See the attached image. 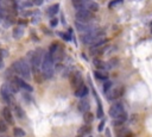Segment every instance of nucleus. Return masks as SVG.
<instances>
[{"mask_svg":"<svg viewBox=\"0 0 152 137\" xmlns=\"http://www.w3.org/2000/svg\"><path fill=\"white\" fill-rule=\"evenodd\" d=\"M75 18H76L77 22L83 23V24H87L90 20H93L94 16H93V13L90 12V11H88L87 9H84V10H81V11H76Z\"/></svg>","mask_w":152,"mask_h":137,"instance_id":"20e7f679","label":"nucleus"},{"mask_svg":"<svg viewBox=\"0 0 152 137\" xmlns=\"http://www.w3.org/2000/svg\"><path fill=\"white\" fill-rule=\"evenodd\" d=\"M23 35H24V29H23L21 26H16L14 29H13V38L19 39Z\"/></svg>","mask_w":152,"mask_h":137,"instance_id":"a211bd4d","label":"nucleus"},{"mask_svg":"<svg viewBox=\"0 0 152 137\" xmlns=\"http://www.w3.org/2000/svg\"><path fill=\"white\" fill-rule=\"evenodd\" d=\"M112 86H113V82H112V81H109V80L105 81V84H103V86H102L103 93H107L109 90H112Z\"/></svg>","mask_w":152,"mask_h":137,"instance_id":"a878e982","label":"nucleus"},{"mask_svg":"<svg viewBox=\"0 0 152 137\" xmlns=\"http://www.w3.org/2000/svg\"><path fill=\"white\" fill-rule=\"evenodd\" d=\"M6 87H7V90H9L12 94H16V93L19 91V86L16 84L14 81H9L7 84H6Z\"/></svg>","mask_w":152,"mask_h":137,"instance_id":"2eb2a0df","label":"nucleus"},{"mask_svg":"<svg viewBox=\"0 0 152 137\" xmlns=\"http://www.w3.org/2000/svg\"><path fill=\"white\" fill-rule=\"evenodd\" d=\"M77 137H83V136H77Z\"/></svg>","mask_w":152,"mask_h":137,"instance_id":"58836bf2","label":"nucleus"},{"mask_svg":"<svg viewBox=\"0 0 152 137\" xmlns=\"http://www.w3.org/2000/svg\"><path fill=\"white\" fill-rule=\"evenodd\" d=\"M93 63H94V66H95L99 70H105V69H106V63H105L103 61L99 60V59H94Z\"/></svg>","mask_w":152,"mask_h":137,"instance_id":"4be33fe9","label":"nucleus"},{"mask_svg":"<svg viewBox=\"0 0 152 137\" xmlns=\"http://www.w3.org/2000/svg\"><path fill=\"white\" fill-rule=\"evenodd\" d=\"M41 52H42V50H36L34 52L32 51L29 52V55H30V63H31V66H32L34 70L36 72V74H37L38 68L42 66V61H43V55Z\"/></svg>","mask_w":152,"mask_h":137,"instance_id":"7ed1b4c3","label":"nucleus"},{"mask_svg":"<svg viewBox=\"0 0 152 137\" xmlns=\"http://www.w3.org/2000/svg\"><path fill=\"white\" fill-rule=\"evenodd\" d=\"M73 6L76 11H81L86 9V4H84V0H71Z\"/></svg>","mask_w":152,"mask_h":137,"instance_id":"4468645a","label":"nucleus"},{"mask_svg":"<svg viewBox=\"0 0 152 137\" xmlns=\"http://www.w3.org/2000/svg\"><path fill=\"white\" fill-rule=\"evenodd\" d=\"M34 5V3H31V1H25V3H23V6H25V7H31Z\"/></svg>","mask_w":152,"mask_h":137,"instance_id":"f704fd0d","label":"nucleus"},{"mask_svg":"<svg viewBox=\"0 0 152 137\" xmlns=\"http://www.w3.org/2000/svg\"><path fill=\"white\" fill-rule=\"evenodd\" d=\"M0 22H1V18H0Z\"/></svg>","mask_w":152,"mask_h":137,"instance_id":"a19ab883","label":"nucleus"},{"mask_svg":"<svg viewBox=\"0 0 152 137\" xmlns=\"http://www.w3.org/2000/svg\"><path fill=\"white\" fill-rule=\"evenodd\" d=\"M7 131V123L5 121H0V133Z\"/></svg>","mask_w":152,"mask_h":137,"instance_id":"cd10ccee","label":"nucleus"},{"mask_svg":"<svg viewBox=\"0 0 152 137\" xmlns=\"http://www.w3.org/2000/svg\"><path fill=\"white\" fill-rule=\"evenodd\" d=\"M151 26H152V23H151Z\"/></svg>","mask_w":152,"mask_h":137,"instance_id":"79ce46f5","label":"nucleus"},{"mask_svg":"<svg viewBox=\"0 0 152 137\" xmlns=\"http://www.w3.org/2000/svg\"><path fill=\"white\" fill-rule=\"evenodd\" d=\"M127 119H128V115L125 111L124 113H121L119 117H116V118L113 119V125L114 126H121V125H124L127 122Z\"/></svg>","mask_w":152,"mask_h":137,"instance_id":"9d476101","label":"nucleus"},{"mask_svg":"<svg viewBox=\"0 0 152 137\" xmlns=\"http://www.w3.org/2000/svg\"><path fill=\"white\" fill-rule=\"evenodd\" d=\"M12 69L16 74L20 75L21 79H26L29 80L30 77H31V69H30V66L29 63L25 61V60H18L16 62H13L12 65Z\"/></svg>","mask_w":152,"mask_h":137,"instance_id":"f03ea898","label":"nucleus"},{"mask_svg":"<svg viewBox=\"0 0 152 137\" xmlns=\"http://www.w3.org/2000/svg\"><path fill=\"white\" fill-rule=\"evenodd\" d=\"M86 9L90 12H98L99 11V4L98 3H93V1H89L87 5H86Z\"/></svg>","mask_w":152,"mask_h":137,"instance_id":"6ab92c4d","label":"nucleus"},{"mask_svg":"<svg viewBox=\"0 0 152 137\" xmlns=\"http://www.w3.org/2000/svg\"><path fill=\"white\" fill-rule=\"evenodd\" d=\"M61 35H62V37H63L64 39H67V41H70V39H71V36H70L69 34H61Z\"/></svg>","mask_w":152,"mask_h":137,"instance_id":"72a5a7b5","label":"nucleus"},{"mask_svg":"<svg viewBox=\"0 0 152 137\" xmlns=\"http://www.w3.org/2000/svg\"><path fill=\"white\" fill-rule=\"evenodd\" d=\"M125 137H134V136H133V133H132L131 131H128V132L126 133V136H125Z\"/></svg>","mask_w":152,"mask_h":137,"instance_id":"e433bc0d","label":"nucleus"},{"mask_svg":"<svg viewBox=\"0 0 152 137\" xmlns=\"http://www.w3.org/2000/svg\"><path fill=\"white\" fill-rule=\"evenodd\" d=\"M14 1H16V0H14Z\"/></svg>","mask_w":152,"mask_h":137,"instance_id":"c03bdc74","label":"nucleus"},{"mask_svg":"<svg viewBox=\"0 0 152 137\" xmlns=\"http://www.w3.org/2000/svg\"><path fill=\"white\" fill-rule=\"evenodd\" d=\"M88 93H89V88H88V86L82 85V86H80L78 88H76V90H75L74 95H75V97H77V98H84V97H87V95H88Z\"/></svg>","mask_w":152,"mask_h":137,"instance_id":"f8f14e48","label":"nucleus"},{"mask_svg":"<svg viewBox=\"0 0 152 137\" xmlns=\"http://www.w3.org/2000/svg\"><path fill=\"white\" fill-rule=\"evenodd\" d=\"M105 124H106V118H102V119H101V122H100V124H99V126H98L99 131H103Z\"/></svg>","mask_w":152,"mask_h":137,"instance_id":"c756f323","label":"nucleus"},{"mask_svg":"<svg viewBox=\"0 0 152 137\" xmlns=\"http://www.w3.org/2000/svg\"><path fill=\"white\" fill-rule=\"evenodd\" d=\"M70 85H71L75 90L78 88L80 86L84 85V84H83V76H82V74H81L78 70L73 72V73L70 74Z\"/></svg>","mask_w":152,"mask_h":137,"instance_id":"423d86ee","label":"nucleus"},{"mask_svg":"<svg viewBox=\"0 0 152 137\" xmlns=\"http://www.w3.org/2000/svg\"><path fill=\"white\" fill-rule=\"evenodd\" d=\"M94 76L98 79V80H101V81H107L108 80V74L106 72H102V70H95L94 72Z\"/></svg>","mask_w":152,"mask_h":137,"instance_id":"f3484780","label":"nucleus"},{"mask_svg":"<svg viewBox=\"0 0 152 137\" xmlns=\"http://www.w3.org/2000/svg\"><path fill=\"white\" fill-rule=\"evenodd\" d=\"M3 117H4L6 123H9V124L13 123V116H12V112H11V110L9 107H5L3 110Z\"/></svg>","mask_w":152,"mask_h":137,"instance_id":"ddd939ff","label":"nucleus"},{"mask_svg":"<svg viewBox=\"0 0 152 137\" xmlns=\"http://www.w3.org/2000/svg\"><path fill=\"white\" fill-rule=\"evenodd\" d=\"M119 3H123V0H113V1H111L109 3V7H114L116 4H119Z\"/></svg>","mask_w":152,"mask_h":137,"instance_id":"7c9ffc66","label":"nucleus"},{"mask_svg":"<svg viewBox=\"0 0 152 137\" xmlns=\"http://www.w3.org/2000/svg\"><path fill=\"white\" fill-rule=\"evenodd\" d=\"M34 5H36V6H42L43 5V3H44V0H34Z\"/></svg>","mask_w":152,"mask_h":137,"instance_id":"2f4dec72","label":"nucleus"},{"mask_svg":"<svg viewBox=\"0 0 152 137\" xmlns=\"http://www.w3.org/2000/svg\"><path fill=\"white\" fill-rule=\"evenodd\" d=\"M124 112H125V107H124V104L121 103V101H116V103L112 104L111 107H109V111H108L109 116L113 119L116 118V117H119L121 113H124Z\"/></svg>","mask_w":152,"mask_h":137,"instance_id":"39448f33","label":"nucleus"},{"mask_svg":"<svg viewBox=\"0 0 152 137\" xmlns=\"http://www.w3.org/2000/svg\"><path fill=\"white\" fill-rule=\"evenodd\" d=\"M14 113L17 115V117L18 118H24V111H23V108L19 106V105H16L14 106Z\"/></svg>","mask_w":152,"mask_h":137,"instance_id":"b1692460","label":"nucleus"},{"mask_svg":"<svg viewBox=\"0 0 152 137\" xmlns=\"http://www.w3.org/2000/svg\"><path fill=\"white\" fill-rule=\"evenodd\" d=\"M58 11H59V4H54L48 9V14L52 17V16H56Z\"/></svg>","mask_w":152,"mask_h":137,"instance_id":"aec40b11","label":"nucleus"},{"mask_svg":"<svg viewBox=\"0 0 152 137\" xmlns=\"http://www.w3.org/2000/svg\"><path fill=\"white\" fill-rule=\"evenodd\" d=\"M13 81H14L16 84L19 86V88H21V90H24V91H26V92H29V93L34 92L32 86H30V85L27 84V82H25V81H24V79L18 77V76H14V77H13Z\"/></svg>","mask_w":152,"mask_h":137,"instance_id":"6e6552de","label":"nucleus"},{"mask_svg":"<svg viewBox=\"0 0 152 137\" xmlns=\"http://www.w3.org/2000/svg\"><path fill=\"white\" fill-rule=\"evenodd\" d=\"M13 135H14V137H24L25 131L21 128H14L13 129Z\"/></svg>","mask_w":152,"mask_h":137,"instance_id":"393cba45","label":"nucleus"},{"mask_svg":"<svg viewBox=\"0 0 152 137\" xmlns=\"http://www.w3.org/2000/svg\"><path fill=\"white\" fill-rule=\"evenodd\" d=\"M83 121H84V123L86 124H90V123H93V121H94V115L90 112V111H88V112H86V113H83Z\"/></svg>","mask_w":152,"mask_h":137,"instance_id":"412c9836","label":"nucleus"},{"mask_svg":"<svg viewBox=\"0 0 152 137\" xmlns=\"http://www.w3.org/2000/svg\"><path fill=\"white\" fill-rule=\"evenodd\" d=\"M99 118H102L103 117V110H102V106H101V103L100 100L98 99V115H96Z\"/></svg>","mask_w":152,"mask_h":137,"instance_id":"bb28decb","label":"nucleus"},{"mask_svg":"<svg viewBox=\"0 0 152 137\" xmlns=\"http://www.w3.org/2000/svg\"><path fill=\"white\" fill-rule=\"evenodd\" d=\"M76 29L80 31V32H84V34H87V32H89L90 30V26L89 25H86V24H83V23H80V22H77L76 24Z\"/></svg>","mask_w":152,"mask_h":137,"instance_id":"dca6fc26","label":"nucleus"},{"mask_svg":"<svg viewBox=\"0 0 152 137\" xmlns=\"http://www.w3.org/2000/svg\"><path fill=\"white\" fill-rule=\"evenodd\" d=\"M3 137H4V136H3ZM6 137H7V136H6Z\"/></svg>","mask_w":152,"mask_h":137,"instance_id":"37998d69","label":"nucleus"},{"mask_svg":"<svg viewBox=\"0 0 152 137\" xmlns=\"http://www.w3.org/2000/svg\"><path fill=\"white\" fill-rule=\"evenodd\" d=\"M89 132H90V126H89L88 124H86V125L81 126V128H80V130H78V133H80V136H84V135H88Z\"/></svg>","mask_w":152,"mask_h":137,"instance_id":"5701e85b","label":"nucleus"},{"mask_svg":"<svg viewBox=\"0 0 152 137\" xmlns=\"http://www.w3.org/2000/svg\"><path fill=\"white\" fill-rule=\"evenodd\" d=\"M57 24H58V20H57L56 18H54V19H51V20H50V25H51L52 27L57 26Z\"/></svg>","mask_w":152,"mask_h":137,"instance_id":"473e14b6","label":"nucleus"},{"mask_svg":"<svg viewBox=\"0 0 152 137\" xmlns=\"http://www.w3.org/2000/svg\"><path fill=\"white\" fill-rule=\"evenodd\" d=\"M77 108H78V111H80V112H82V113L88 112L89 110H90V103H89V100H87V99H83V98H82V99L78 101Z\"/></svg>","mask_w":152,"mask_h":137,"instance_id":"9b49d317","label":"nucleus"},{"mask_svg":"<svg viewBox=\"0 0 152 137\" xmlns=\"http://www.w3.org/2000/svg\"><path fill=\"white\" fill-rule=\"evenodd\" d=\"M54 66H55V61H54L52 55H51L50 52L44 54L41 68H42V75H43L45 79H51V77L54 76V73H55Z\"/></svg>","mask_w":152,"mask_h":137,"instance_id":"f257e3e1","label":"nucleus"},{"mask_svg":"<svg viewBox=\"0 0 152 137\" xmlns=\"http://www.w3.org/2000/svg\"><path fill=\"white\" fill-rule=\"evenodd\" d=\"M123 93H124V88H123V87L112 88V90H109V91L106 93V98H107V100H109V101H115V100H118L121 95H123Z\"/></svg>","mask_w":152,"mask_h":137,"instance_id":"0eeeda50","label":"nucleus"},{"mask_svg":"<svg viewBox=\"0 0 152 137\" xmlns=\"http://www.w3.org/2000/svg\"><path fill=\"white\" fill-rule=\"evenodd\" d=\"M106 133H107V137H111V133H109V130L106 129Z\"/></svg>","mask_w":152,"mask_h":137,"instance_id":"4c0bfd02","label":"nucleus"},{"mask_svg":"<svg viewBox=\"0 0 152 137\" xmlns=\"http://www.w3.org/2000/svg\"><path fill=\"white\" fill-rule=\"evenodd\" d=\"M0 95H1V99L6 104H11L12 103V93L7 90L6 85H3L1 88H0Z\"/></svg>","mask_w":152,"mask_h":137,"instance_id":"1a4fd4ad","label":"nucleus"},{"mask_svg":"<svg viewBox=\"0 0 152 137\" xmlns=\"http://www.w3.org/2000/svg\"><path fill=\"white\" fill-rule=\"evenodd\" d=\"M58 49H59L58 43H52V45H51V47H50V49H49V52H50L51 55H54Z\"/></svg>","mask_w":152,"mask_h":137,"instance_id":"c85d7f7f","label":"nucleus"},{"mask_svg":"<svg viewBox=\"0 0 152 137\" xmlns=\"http://www.w3.org/2000/svg\"><path fill=\"white\" fill-rule=\"evenodd\" d=\"M86 1H90V0H86Z\"/></svg>","mask_w":152,"mask_h":137,"instance_id":"ea45409f","label":"nucleus"},{"mask_svg":"<svg viewBox=\"0 0 152 137\" xmlns=\"http://www.w3.org/2000/svg\"><path fill=\"white\" fill-rule=\"evenodd\" d=\"M6 55H7V51H6V50H0V59L5 57Z\"/></svg>","mask_w":152,"mask_h":137,"instance_id":"c9c22d12","label":"nucleus"}]
</instances>
